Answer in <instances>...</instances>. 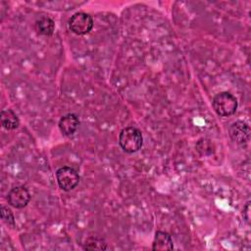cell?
<instances>
[{"label":"cell","mask_w":251,"mask_h":251,"mask_svg":"<svg viewBox=\"0 0 251 251\" xmlns=\"http://www.w3.org/2000/svg\"><path fill=\"white\" fill-rule=\"evenodd\" d=\"M143 143L141 131L134 126L125 127L119 135V144L126 153L138 151Z\"/></svg>","instance_id":"1"},{"label":"cell","mask_w":251,"mask_h":251,"mask_svg":"<svg viewBox=\"0 0 251 251\" xmlns=\"http://www.w3.org/2000/svg\"><path fill=\"white\" fill-rule=\"evenodd\" d=\"M39 5H44L47 8L50 9H65V10H70V9H74L75 6L80 5L82 3L79 2H75V1H50V2H40L38 3Z\"/></svg>","instance_id":"11"},{"label":"cell","mask_w":251,"mask_h":251,"mask_svg":"<svg viewBox=\"0 0 251 251\" xmlns=\"http://www.w3.org/2000/svg\"><path fill=\"white\" fill-rule=\"evenodd\" d=\"M7 200L11 206L17 209H21L28 204L30 200V194L25 187L16 186L8 192Z\"/></svg>","instance_id":"5"},{"label":"cell","mask_w":251,"mask_h":251,"mask_svg":"<svg viewBox=\"0 0 251 251\" xmlns=\"http://www.w3.org/2000/svg\"><path fill=\"white\" fill-rule=\"evenodd\" d=\"M249 211H250V203L248 202V203L246 204V206L244 207V209H243V217L245 218V220H246L247 223H249V219H250Z\"/></svg>","instance_id":"14"},{"label":"cell","mask_w":251,"mask_h":251,"mask_svg":"<svg viewBox=\"0 0 251 251\" xmlns=\"http://www.w3.org/2000/svg\"><path fill=\"white\" fill-rule=\"evenodd\" d=\"M79 121L75 114L63 116L59 121V128L64 135H73L78 128Z\"/></svg>","instance_id":"7"},{"label":"cell","mask_w":251,"mask_h":251,"mask_svg":"<svg viewBox=\"0 0 251 251\" xmlns=\"http://www.w3.org/2000/svg\"><path fill=\"white\" fill-rule=\"evenodd\" d=\"M215 112L221 117H227L235 113L237 100L229 92H220L213 98L212 102Z\"/></svg>","instance_id":"2"},{"label":"cell","mask_w":251,"mask_h":251,"mask_svg":"<svg viewBox=\"0 0 251 251\" xmlns=\"http://www.w3.org/2000/svg\"><path fill=\"white\" fill-rule=\"evenodd\" d=\"M36 29L40 34L43 35H52L55 29V23L49 17H41L39 20L36 21L35 24Z\"/></svg>","instance_id":"10"},{"label":"cell","mask_w":251,"mask_h":251,"mask_svg":"<svg viewBox=\"0 0 251 251\" xmlns=\"http://www.w3.org/2000/svg\"><path fill=\"white\" fill-rule=\"evenodd\" d=\"M1 218L5 224L8 226H15V218L12 211L7 207H1Z\"/></svg>","instance_id":"13"},{"label":"cell","mask_w":251,"mask_h":251,"mask_svg":"<svg viewBox=\"0 0 251 251\" xmlns=\"http://www.w3.org/2000/svg\"><path fill=\"white\" fill-rule=\"evenodd\" d=\"M84 250H105L109 249L107 246V243L98 237H89L86 239L84 245H83Z\"/></svg>","instance_id":"12"},{"label":"cell","mask_w":251,"mask_h":251,"mask_svg":"<svg viewBox=\"0 0 251 251\" xmlns=\"http://www.w3.org/2000/svg\"><path fill=\"white\" fill-rule=\"evenodd\" d=\"M56 178L60 188L65 191L74 189L79 181L77 172L71 167H62L58 169L56 172Z\"/></svg>","instance_id":"4"},{"label":"cell","mask_w":251,"mask_h":251,"mask_svg":"<svg viewBox=\"0 0 251 251\" xmlns=\"http://www.w3.org/2000/svg\"><path fill=\"white\" fill-rule=\"evenodd\" d=\"M93 27V19L89 14L77 12L69 20V28L77 35L88 33Z\"/></svg>","instance_id":"3"},{"label":"cell","mask_w":251,"mask_h":251,"mask_svg":"<svg viewBox=\"0 0 251 251\" xmlns=\"http://www.w3.org/2000/svg\"><path fill=\"white\" fill-rule=\"evenodd\" d=\"M174 248L173 240L171 235L162 230H158L155 233V237L152 244V249L154 251H167Z\"/></svg>","instance_id":"8"},{"label":"cell","mask_w":251,"mask_h":251,"mask_svg":"<svg viewBox=\"0 0 251 251\" xmlns=\"http://www.w3.org/2000/svg\"><path fill=\"white\" fill-rule=\"evenodd\" d=\"M1 125L6 129H15L19 126L20 121L12 110H3L0 114Z\"/></svg>","instance_id":"9"},{"label":"cell","mask_w":251,"mask_h":251,"mask_svg":"<svg viewBox=\"0 0 251 251\" xmlns=\"http://www.w3.org/2000/svg\"><path fill=\"white\" fill-rule=\"evenodd\" d=\"M228 132L231 139L238 144L246 143L249 140L250 128L248 125L242 121H237L233 123L229 126Z\"/></svg>","instance_id":"6"}]
</instances>
